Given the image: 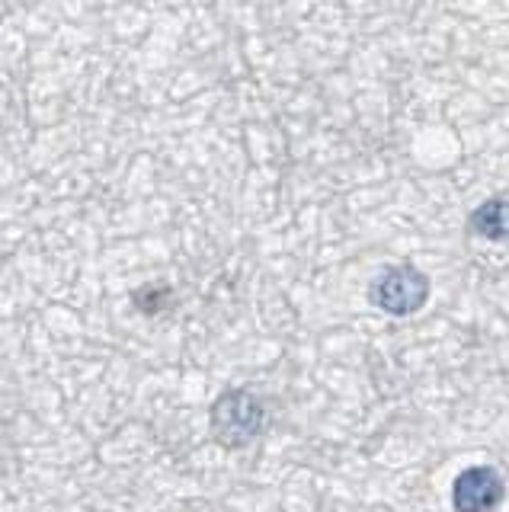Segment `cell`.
Instances as JSON below:
<instances>
[{
    "label": "cell",
    "instance_id": "cell-1",
    "mask_svg": "<svg viewBox=\"0 0 509 512\" xmlns=\"http://www.w3.org/2000/svg\"><path fill=\"white\" fill-rule=\"evenodd\" d=\"M266 423V407L263 400L247 391V388H231L221 394L212 404V436L218 445L225 448H244L260 436V429Z\"/></svg>",
    "mask_w": 509,
    "mask_h": 512
},
{
    "label": "cell",
    "instance_id": "cell-2",
    "mask_svg": "<svg viewBox=\"0 0 509 512\" xmlns=\"http://www.w3.org/2000/svg\"><path fill=\"white\" fill-rule=\"evenodd\" d=\"M369 298L375 308L388 311V314H413V311H420L429 298V279L410 263L388 266L375 279Z\"/></svg>",
    "mask_w": 509,
    "mask_h": 512
},
{
    "label": "cell",
    "instance_id": "cell-3",
    "mask_svg": "<svg viewBox=\"0 0 509 512\" xmlns=\"http://www.w3.org/2000/svg\"><path fill=\"white\" fill-rule=\"evenodd\" d=\"M503 500V477L481 464V468H468L455 477L452 484V503L455 512H493Z\"/></svg>",
    "mask_w": 509,
    "mask_h": 512
},
{
    "label": "cell",
    "instance_id": "cell-4",
    "mask_svg": "<svg viewBox=\"0 0 509 512\" xmlns=\"http://www.w3.org/2000/svg\"><path fill=\"white\" fill-rule=\"evenodd\" d=\"M471 231L487 240L509 237V199H490L477 205V212L471 215Z\"/></svg>",
    "mask_w": 509,
    "mask_h": 512
},
{
    "label": "cell",
    "instance_id": "cell-5",
    "mask_svg": "<svg viewBox=\"0 0 509 512\" xmlns=\"http://www.w3.org/2000/svg\"><path fill=\"white\" fill-rule=\"evenodd\" d=\"M132 301L145 314H157V311H164V304L170 301V288L167 285H145V288H138Z\"/></svg>",
    "mask_w": 509,
    "mask_h": 512
}]
</instances>
